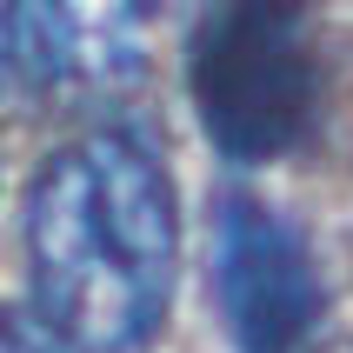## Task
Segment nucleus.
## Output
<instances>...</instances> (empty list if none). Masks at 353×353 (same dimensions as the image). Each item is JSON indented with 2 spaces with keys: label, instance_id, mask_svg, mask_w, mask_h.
<instances>
[{
  "label": "nucleus",
  "instance_id": "1",
  "mask_svg": "<svg viewBox=\"0 0 353 353\" xmlns=\"http://www.w3.org/2000/svg\"><path fill=\"white\" fill-rule=\"evenodd\" d=\"M27 274L47 334L80 353H140L174 307V180L134 134H87L27 194Z\"/></svg>",
  "mask_w": 353,
  "mask_h": 353
},
{
  "label": "nucleus",
  "instance_id": "2",
  "mask_svg": "<svg viewBox=\"0 0 353 353\" xmlns=\"http://www.w3.org/2000/svg\"><path fill=\"white\" fill-rule=\"evenodd\" d=\"M314 40L307 0H227L194 40V114L227 160L294 154L314 127Z\"/></svg>",
  "mask_w": 353,
  "mask_h": 353
},
{
  "label": "nucleus",
  "instance_id": "3",
  "mask_svg": "<svg viewBox=\"0 0 353 353\" xmlns=\"http://www.w3.org/2000/svg\"><path fill=\"white\" fill-rule=\"evenodd\" d=\"M214 300L234 353H300L320 320V267L287 214L254 194L214 200Z\"/></svg>",
  "mask_w": 353,
  "mask_h": 353
},
{
  "label": "nucleus",
  "instance_id": "4",
  "mask_svg": "<svg viewBox=\"0 0 353 353\" xmlns=\"http://www.w3.org/2000/svg\"><path fill=\"white\" fill-rule=\"evenodd\" d=\"M14 34L54 80H120L147 60L154 0H14Z\"/></svg>",
  "mask_w": 353,
  "mask_h": 353
},
{
  "label": "nucleus",
  "instance_id": "5",
  "mask_svg": "<svg viewBox=\"0 0 353 353\" xmlns=\"http://www.w3.org/2000/svg\"><path fill=\"white\" fill-rule=\"evenodd\" d=\"M0 353H54V347H47V334H34L27 320L0 314Z\"/></svg>",
  "mask_w": 353,
  "mask_h": 353
},
{
  "label": "nucleus",
  "instance_id": "6",
  "mask_svg": "<svg viewBox=\"0 0 353 353\" xmlns=\"http://www.w3.org/2000/svg\"><path fill=\"white\" fill-rule=\"evenodd\" d=\"M327 353H353V340H340V347H327Z\"/></svg>",
  "mask_w": 353,
  "mask_h": 353
}]
</instances>
